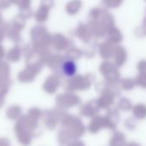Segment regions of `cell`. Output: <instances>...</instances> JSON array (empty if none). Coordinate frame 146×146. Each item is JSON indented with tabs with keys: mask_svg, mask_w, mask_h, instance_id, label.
Masks as SVG:
<instances>
[{
	"mask_svg": "<svg viewBox=\"0 0 146 146\" xmlns=\"http://www.w3.org/2000/svg\"><path fill=\"white\" fill-rule=\"evenodd\" d=\"M61 71L62 74L68 78H72L76 75L78 71L77 63L73 59H67L62 62L61 65Z\"/></svg>",
	"mask_w": 146,
	"mask_h": 146,
	"instance_id": "cell-1",
	"label": "cell"
}]
</instances>
